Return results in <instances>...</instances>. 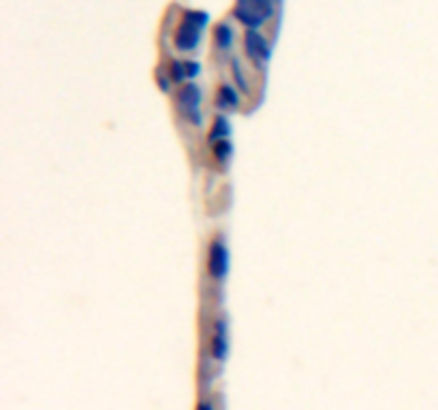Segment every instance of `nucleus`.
Masks as SVG:
<instances>
[{
    "instance_id": "14",
    "label": "nucleus",
    "mask_w": 438,
    "mask_h": 410,
    "mask_svg": "<svg viewBox=\"0 0 438 410\" xmlns=\"http://www.w3.org/2000/svg\"><path fill=\"white\" fill-rule=\"evenodd\" d=\"M197 410H214V406H212L210 402H201V404L197 406Z\"/></svg>"
},
{
    "instance_id": "7",
    "label": "nucleus",
    "mask_w": 438,
    "mask_h": 410,
    "mask_svg": "<svg viewBox=\"0 0 438 410\" xmlns=\"http://www.w3.org/2000/svg\"><path fill=\"white\" fill-rule=\"evenodd\" d=\"M229 135H231V122H229V118L227 116H216L214 118V126H212V130L208 135V142L216 146V144L229 139Z\"/></svg>"
},
{
    "instance_id": "1",
    "label": "nucleus",
    "mask_w": 438,
    "mask_h": 410,
    "mask_svg": "<svg viewBox=\"0 0 438 410\" xmlns=\"http://www.w3.org/2000/svg\"><path fill=\"white\" fill-rule=\"evenodd\" d=\"M208 24V13L199 9H188L184 13V22L178 26L174 35V43L180 51H193L201 41V31Z\"/></svg>"
},
{
    "instance_id": "11",
    "label": "nucleus",
    "mask_w": 438,
    "mask_h": 410,
    "mask_svg": "<svg viewBox=\"0 0 438 410\" xmlns=\"http://www.w3.org/2000/svg\"><path fill=\"white\" fill-rule=\"evenodd\" d=\"M169 75H171L174 81H184V79H186L184 60H171V65H169Z\"/></svg>"
},
{
    "instance_id": "9",
    "label": "nucleus",
    "mask_w": 438,
    "mask_h": 410,
    "mask_svg": "<svg viewBox=\"0 0 438 410\" xmlns=\"http://www.w3.org/2000/svg\"><path fill=\"white\" fill-rule=\"evenodd\" d=\"M214 37H216V45L221 47V49H229L233 45V28H231L227 22H221V24L216 26Z\"/></svg>"
},
{
    "instance_id": "10",
    "label": "nucleus",
    "mask_w": 438,
    "mask_h": 410,
    "mask_svg": "<svg viewBox=\"0 0 438 410\" xmlns=\"http://www.w3.org/2000/svg\"><path fill=\"white\" fill-rule=\"evenodd\" d=\"M214 154H216V158L221 160V162H227V160L231 158V154H233V144H231V139H225V142H221V144H216V146H214Z\"/></svg>"
},
{
    "instance_id": "6",
    "label": "nucleus",
    "mask_w": 438,
    "mask_h": 410,
    "mask_svg": "<svg viewBox=\"0 0 438 410\" xmlns=\"http://www.w3.org/2000/svg\"><path fill=\"white\" fill-rule=\"evenodd\" d=\"M212 355L216 361H225L229 355V338H227L225 321H216V332L212 338Z\"/></svg>"
},
{
    "instance_id": "2",
    "label": "nucleus",
    "mask_w": 438,
    "mask_h": 410,
    "mask_svg": "<svg viewBox=\"0 0 438 410\" xmlns=\"http://www.w3.org/2000/svg\"><path fill=\"white\" fill-rule=\"evenodd\" d=\"M235 17L249 26V31H257L263 22H267L273 13L271 0H237L233 7Z\"/></svg>"
},
{
    "instance_id": "13",
    "label": "nucleus",
    "mask_w": 438,
    "mask_h": 410,
    "mask_svg": "<svg viewBox=\"0 0 438 410\" xmlns=\"http://www.w3.org/2000/svg\"><path fill=\"white\" fill-rule=\"evenodd\" d=\"M184 69H186V77L193 79L201 73V65L197 60H184Z\"/></svg>"
},
{
    "instance_id": "4",
    "label": "nucleus",
    "mask_w": 438,
    "mask_h": 410,
    "mask_svg": "<svg viewBox=\"0 0 438 410\" xmlns=\"http://www.w3.org/2000/svg\"><path fill=\"white\" fill-rule=\"evenodd\" d=\"M229 271V250L225 241L214 239L208 246V273L214 280H225Z\"/></svg>"
},
{
    "instance_id": "5",
    "label": "nucleus",
    "mask_w": 438,
    "mask_h": 410,
    "mask_svg": "<svg viewBox=\"0 0 438 410\" xmlns=\"http://www.w3.org/2000/svg\"><path fill=\"white\" fill-rule=\"evenodd\" d=\"M244 49L257 62H267L271 56V47L259 31H246L244 35Z\"/></svg>"
},
{
    "instance_id": "12",
    "label": "nucleus",
    "mask_w": 438,
    "mask_h": 410,
    "mask_svg": "<svg viewBox=\"0 0 438 410\" xmlns=\"http://www.w3.org/2000/svg\"><path fill=\"white\" fill-rule=\"evenodd\" d=\"M231 67H233V77H235V81H237V86H239L242 90H249V81H246V77H244V71H242L239 60L233 58V60H231Z\"/></svg>"
},
{
    "instance_id": "8",
    "label": "nucleus",
    "mask_w": 438,
    "mask_h": 410,
    "mask_svg": "<svg viewBox=\"0 0 438 410\" xmlns=\"http://www.w3.org/2000/svg\"><path fill=\"white\" fill-rule=\"evenodd\" d=\"M237 103H239V94L235 92V88L229 84H223L221 90H218V107L233 109V107H237Z\"/></svg>"
},
{
    "instance_id": "3",
    "label": "nucleus",
    "mask_w": 438,
    "mask_h": 410,
    "mask_svg": "<svg viewBox=\"0 0 438 410\" xmlns=\"http://www.w3.org/2000/svg\"><path fill=\"white\" fill-rule=\"evenodd\" d=\"M201 99L203 92L197 84H186L180 88L176 101H178V109L184 114V118H188L195 126L203 124V116H201Z\"/></svg>"
}]
</instances>
